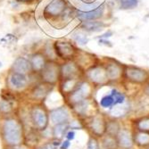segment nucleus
<instances>
[{
	"label": "nucleus",
	"instance_id": "nucleus-17",
	"mask_svg": "<svg viewBox=\"0 0 149 149\" xmlns=\"http://www.w3.org/2000/svg\"><path fill=\"white\" fill-rule=\"evenodd\" d=\"M30 62L31 64V69L34 72H41V70L46 65V61H45L44 56L39 53L32 55Z\"/></svg>",
	"mask_w": 149,
	"mask_h": 149
},
{
	"label": "nucleus",
	"instance_id": "nucleus-24",
	"mask_svg": "<svg viewBox=\"0 0 149 149\" xmlns=\"http://www.w3.org/2000/svg\"><path fill=\"white\" fill-rule=\"evenodd\" d=\"M28 141V146H36L39 143V135L37 130H31L27 136H24V141ZM23 141V143H24Z\"/></svg>",
	"mask_w": 149,
	"mask_h": 149
},
{
	"label": "nucleus",
	"instance_id": "nucleus-13",
	"mask_svg": "<svg viewBox=\"0 0 149 149\" xmlns=\"http://www.w3.org/2000/svg\"><path fill=\"white\" fill-rule=\"evenodd\" d=\"M88 79L95 83H103L108 79L106 72L101 67H94L88 72Z\"/></svg>",
	"mask_w": 149,
	"mask_h": 149
},
{
	"label": "nucleus",
	"instance_id": "nucleus-39",
	"mask_svg": "<svg viewBox=\"0 0 149 149\" xmlns=\"http://www.w3.org/2000/svg\"><path fill=\"white\" fill-rule=\"evenodd\" d=\"M80 2H82L83 4L85 5H92L94 4L95 2H97V0H79Z\"/></svg>",
	"mask_w": 149,
	"mask_h": 149
},
{
	"label": "nucleus",
	"instance_id": "nucleus-29",
	"mask_svg": "<svg viewBox=\"0 0 149 149\" xmlns=\"http://www.w3.org/2000/svg\"><path fill=\"white\" fill-rule=\"evenodd\" d=\"M100 105L103 108H112L115 105V102L112 95H106L103 97L100 100Z\"/></svg>",
	"mask_w": 149,
	"mask_h": 149
},
{
	"label": "nucleus",
	"instance_id": "nucleus-38",
	"mask_svg": "<svg viewBox=\"0 0 149 149\" xmlns=\"http://www.w3.org/2000/svg\"><path fill=\"white\" fill-rule=\"evenodd\" d=\"M112 36H113V31H107V32H105L104 34L101 35L99 38H110V37H112Z\"/></svg>",
	"mask_w": 149,
	"mask_h": 149
},
{
	"label": "nucleus",
	"instance_id": "nucleus-20",
	"mask_svg": "<svg viewBox=\"0 0 149 149\" xmlns=\"http://www.w3.org/2000/svg\"><path fill=\"white\" fill-rule=\"evenodd\" d=\"M74 112L79 116H86L89 110V102L88 99H84L80 102H78L72 105Z\"/></svg>",
	"mask_w": 149,
	"mask_h": 149
},
{
	"label": "nucleus",
	"instance_id": "nucleus-37",
	"mask_svg": "<svg viewBox=\"0 0 149 149\" xmlns=\"http://www.w3.org/2000/svg\"><path fill=\"white\" fill-rule=\"evenodd\" d=\"M99 44L101 45H104V46H107V47H112L113 45L111 44V42L109 40H107L106 38H100L99 40Z\"/></svg>",
	"mask_w": 149,
	"mask_h": 149
},
{
	"label": "nucleus",
	"instance_id": "nucleus-35",
	"mask_svg": "<svg viewBox=\"0 0 149 149\" xmlns=\"http://www.w3.org/2000/svg\"><path fill=\"white\" fill-rule=\"evenodd\" d=\"M75 137H76V132L73 130H69L68 131H67L66 135H65V139L70 140V141L74 140L75 139Z\"/></svg>",
	"mask_w": 149,
	"mask_h": 149
},
{
	"label": "nucleus",
	"instance_id": "nucleus-25",
	"mask_svg": "<svg viewBox=\"0 0 149 149\" xmlns=\"http://www.w3.org/2000/svg\"><path fill=\"white\" fill-rule=\"evenodd\" d=\"M119 8L121 10H131L139 5V0H116Z\"/></svg>",
	"mask_w": 149,
	"mask_h": 149
},
{
	"label": "nucleus",
	"instance_id": "nucleus-8",
	"mask_svg": "<svg viewBox=\"0 0 149 149\" xmlns=\"http://www.w3.org/2000/svg\"><path fill=\"white\" fill-rule=\"evenodd\" d=\"M126 78L134 83H142L147 79L148 74L145 70L138 67H129L125 71Z\"/></svg>",
	"mask_w": 149,
	"mask_h": 149
},
{
	"label": "nucleus",
	"instance_id": "nucleus-6",
	"mask_svg": "<svg viewBox=\"0 0 149 149\" xmlns=\"http://www.w3.org/2000/svg\"><path fill=\"white\" fill-rule=\"evenodd\" d=\"M54 48H55L56 56L62 59H70L73 56L75 53V48L68 42L56 41L54 44Z\"/></svg>",
	"mask_w": 149,
	"mask_h": 149
},
{
	"label": "nucleus",
	"instance_id": "nucleus-41",
	"mask_svg": "<svg viewBox=\"0 0 149 149\" xmlns=\"http://www.w3.org/2000/svg\"><path fill=\"white\" fill-rule=\"evenodd\" d=\"M34 149H47V146H38V147H35Z\"/></svg>",
	"mask_w": 149,
	"mask_h": 149
},
{
	"label": "nucleus",
	"instance_id": "nucleus-19",
	"mask_svg": "<svg viewBox=\"0 0 149 149\" xmlns=\"http://www.w3.org/2000/svg\"><path fill=\"white\" fill-rule=\"evenodd\" d=\"M104 27V22H89L86 21L83 22L80 25V28L83 31H88V32H97L100 31Z\"/></svg>",
	"mask_w": 149,
	"mask_h": 149
},
{
	"label": "nucleus",
	"instance_id": "nucleus-1",
	"mask_svg": "<svg viewBox=\"0 0 149 149\" xmlns=\"http://www.w3.org/2000/svg\"><path fill=\"white\" fill-rule=\"evenodd\" d=\"M0 139L5 147L22 146L24 141V130L22 121L13 115L1 117Z\"/></svg>",
	"mask_w": 149,
	"mask_h": 149
},
{
	"label": "nucleus",
	"instance_id": "nucleus-44",
	"mask_svg": "<svg viewBox=\"0 0 149 149\" xmlns=\"http://www.w3.org/2000/svg\"><path fill=\"white\" fill-rule=\"evenodd\" d=\"M2 66H3V63H2V62H0V68H1Z\"/></svg>",
	"mask_w": 149,
	"mask_h": 149
},
{
	"label": "nucleus",
	"instance_id": "nucleus-27",
	"mask_svg": "<svg viewBox=\"0 0 149 149\" xmlns=\"http://www.w3.org/2000/svg\"><path fill=\"white\" fill-rule=\"evenodd\" d=\"M134 141L136 144L141 146H146L149 145V134L146 132L139 131L134 137Z\"/></svg>",
	"mask_w": 149,
	"mask_h": 149
},
{
	"label": "nucleus",
	"instance_id": "nucleus-43",
	"mask_svg": "<svg viewBox=\"0 0 149 149\" xmlns=\"http://www.w3.org/2000/svg\"><path fill=\"white\" fill-rule=\"evenodd\" d=\"M16 1H18V2H26V1H29V0H16Z\"/></svg>",
	"mask_w": 149,
	"mask_h": 149
},
{
	"label": "nucleus",
	"instance_id": "nucleus-42",
	"mask_svg": "<svg viewBox=\"0 0 149 149\" xmlns=\"http://www.w3.org/2000/svg\"><path fill=\"white\" fill-rule=\"evenodd\" d=\"M146 92L149 95V84H148V86L146 87Z\"/></svg>",
	"mask_w": 149,
	"mask_h": 149
},
{
	"label": "nucleus",
	"instance_id": "nucleus-7",
	"mask_svg": "<svg viewBox=\"0 0 149 149\" xmlns=\"http://www.w3.org/2000/svg\"><path fill=\"white\" fill-rule=\"evenodd\" d=\"M89 93V87L87 83L83 82L80 83L79 85H77L74 89H72L71 91L70 94V102L72 103V104L73 105L74 104L80 102L84 99H86V97H88V95Z\"/></svg>",
	"mask_w": 149,
	"mask_h": 149
},
{
	"label": "nucleus",
	"instance_id": "nucleus-28",
	"mask_svg": "<svg viewBox=\"0 0 149 149\" xmlns=\"http://www.w3.org/2000/svg\"><path fill=\"white\" fill-rule=\"evenodd\" d=\"M128 113V105H124V106H115L113 105L111 108V115L113 117H120L123 116Z\"/></svg>",
	"mask_w": 149,
	"mask_h": 149
},
{
	"label": "nucleus",
	"instance_id": "nucleus-30",
	"mask_svg": "<svg viewBox=\"0 0 149 149\" xmlns=\"http://www.w3.org/2000/svg\"><path fill=\"white\" fill-rule=\"evenodd\" d=\"M111 95L113 96L114 102H115V105L116 104H123L126 101V97H125V95L123 93H121L116 89H113Z\"/></svg>",
	"mask_w": 149,
	"mask_h": 149
},
{
	"label": "nucleus",
	"instance_id": "nucleus-34",
	"mask_svg": "<svg viewBox=\"0 0 149 149\" xmlns=\"http://www.w3.org/2000/svg\"><path fill=\"white\" fill-rule=\"evenodd\" d=\"M17 38L13 35V34H6L5 36V38H3L1 39V42H6V43H15L17 42Z\"/></svg>",
	"mask_w": 149,
	"mask_h": 149
},
{
	"label": "nucleus",
	"instance_id": "nucleus-12",
	"mask_svg": "<svg viewBox=\"0 0 149 149\" xmlns=\"http://www.w3.org/2000/svg\"><path fill=\"white\" fill-rule=\"evenodd\" d=\"M60 73L63 80L75 79L79 75V68L75 63H65L61 67Z\"/></svg>",
	"mask_w": 149,
	"mask_h": 149
},
{
	"label": "nucleus",
	"instance_id": "nucleus-18",
	"mask_svg": "<svg viewBox=\"0 0 149 149\" xmlns=\"http://www.w3.org/2000/svg\"><path fill=\"white\" fill-rule=\"evenodd\" d=\"M70 129H69V123H62V124H56L54 125L52 129V136L54 139H63L65 135Z\"/></svg>",
	"mask_w": 149,
	"mask_h": 149
},
{
	"label": "nucleus",
	"instance_id": "nucleus-11",
	"mask_svg": "<svg viewBox=\"0 0 149 149\" xmlns=\"http://www.w3.org/2000/svg\"><path fill=\"white\" fill-rule=\"evenodd\" d=\"M104 10V6H99L94 10H89V11H86V12L79 11L77 13V17L79 18V20L82 21V22L93 21V20L100 18L103 15Z\"/></svg>",
	"mask_w": 149,
	"mask_h": 149
},
{
	"label": "nucleus",
	"instance_id": "nucleus-31",
	"mask_svg": "<svg viewBox=\"0 0 149 149\" xmlns=\"http://www.w3.org/2000/svg\"><path fill=\"white\" fill-rule=\"evenodd\" d=\"M137 127L140 131L149 132V117H145L138 120Z\"/></svg>",
	"mask_w": 149,
	"mask_h": 149
},
{
	"label": "nucleus",
	"instance_id": "nucleus-22",
	"mask_svg": "<svg viewBox=\"0 0 149 149\" xmlns=\"http://www.w3.org/2000/svg\"><path fill=\"white\" fill-rule=\"evenodd\" d=\"M120 131V124L116 120L105 121V132L107 133V135L117 137V135L119 134Z\"/></svg>",
	"mask_w": 149,
	"mask_h": 149
},
{
	"label": "nucleus",
	"instance_id": "nucleus-45",
	"mask_svg": "<svg viewBox=\"0 0 149 149\" xmlns=\"http://www.w3.org/2000/svg\"><path fill=\"white\" fill-rule=\"evenodd\" d=\"M47 149H55V148H52V147H50V148H49V147H47Z\"/></svg>",
	"mask_w": 149,
	"mask_h": 149
},
{
	"label": "nucleus",
	"instance_id": "nucleus-14",
	"mask_svg": "<svg viewBox=\"0 0 149 149\" xmlns=\"http://www.w3.org/2000/svg\"><path fill=\"white\" fill-rule=\"evenodd\" d=\"M13 72H21L23 74H26L31 70V64L30 60H28L25 57L20 56L17 57L13 63Z\"/></svg>",
	"mask_w": 149,
	"mask_h": 149
},
{
	"label": "nucleus",
	"instance_id": "nucleus-16",
	"mask_svg": "<svg viewBox=\"0 0 149 149\" xmlns=\"http://www.w3.org/2000/svg\"><path fill=\"white\" fill-rule=\"evenodd\" d=\"M117 140L119 146L125 149L130 148L133 145V139L131 135L126 130H120V131L117 135Z\"/></svg>",
	"mask_w": 149,
	"mask_h": 149
},
{
	"label": "nucleus",
	"instance_id": "nucleus-33",
	"mask_svg": "<svg viewBox=\"0 0 149 149\" xmlns=\"http://www.w3.org/2000/svg\"><path fill=\"white\" fill-rule=\"evenodd\" d=\"M87 149H100V146H99V142L98 140L93 137H90L89 139L88 140L87 143Z\"/></svg>",
	"mask_w": 149,
	"mask_h": 149
},
{
	"label": "nucleus",
	"instance_id": "nucleus-21",
	"mask_svg": "<svg viewBox=\"0 0 149 149\" xmlns=\"http://www.w3.org/2000/svg\"><path fill=\"white\" fill-rule=\"evenodd\" d=\"M13 106L15 102L6 101V100H0V115L1 117L11 115L12 112L13 111Z\"/></svg>",
	"mask_w": 149,
	"mask_h": 149
},
{
	"label": "nucleus",
	"instance_id": "nucleus-26",
	"mask_svg": "<svg viewBox=\"0 0 149 149\" xmlns=\"http://www.w3.org/2000/svg\"><path fill=\"white\" fill-rule=\"evenodd\" d=\"M105 72L107 78L109 79H117L120 75V69L116 64H109Z\"/></svg>",
	"mask_w": 149,
	"mask_h": 149
},
{
	"label": "nucleus",
	"instance_id": "nucleus-40",
	"mask_svg": "<svg viewBox=\"0 0 149 149\" xmlns=\"http://www.w3.org/2000/svg\"><path fill=\"white\" fill-rule=\"evenodd\" d=\"M6 149H28V148L25 146H15V147H6Z\"/></svg>",
	"mask_w": 149,
	"mask_h": 149
},
{
	"label": "nucleus",
	"instance_id": "nucleus-10",
	"mask_svg": "<svg viewBox=\"0 0 149 149\" xmlns=\"http://www.w3.org/2000/svg\"><path fill=\"white\" fill-rule=\"evenodd\" d=\"M9 84L13 89H22L28 84V79L23 73L13 72L9 77Z\"/></svg>",
	"mask_w": 149,
	"mask_h": 149
},
{
	"label": "nucleus",
	"instance_id": "nucleus-23",
	"mask_svg": "<svg viewBox=\"0 0 149 149\" xmlns=\"http://www.w3.org/2000/svg\"><path fill=\"white\" fill-rule=\"evenodd\" d=\"M102 146L104 149H118L119 144L116 137L106 135V136L102 139Z\"/></svg>",
	"mask_w": 149,
	"mask_h": 149
},
{
	"label": "nucleus",
	"instance_id": "nucleus-3",
	"mask_svg": "<svg viewBox=\"0 0 149 149\" xmlns=\"http://www.w3.org/2000/svg\"><path fill=\"white\" fill-rule=\"evenodd\" d=\"M49 113V120L53 125L69 123H70V112L65 105H60L51 108L48 111Z\"/></svg>",
	"mask_w": 149,
	"mask_h": 149
},
{
	"label": "nucleus",
	"instance_id": "nucleus-36",
	"mask_svg": "<svg viewBox=\"0 0 149 149\" xmlns=\"http://www.w3.org/2000/svg\"><path fill=\"white\" fill-rule=\"evenodd\" d=\"M70 146H71V141L68 139H64L61 142L59 149H69Z\"/></svg>",
	"mask_w": 149,
	"mask_h": 149
},
{
	"label": "nucleus",
	"instance_id": "nucleus-9",
	"mask_svg": "<svg viewBox=\"0 0 149 149\" xmlns=\"http://www.w3.org/2000/svg\"><path fill=\"white\" fill-rule=\"evenodd\" d=\"M88 128L93 135L101 137L105 132V121L101 116H93L88 121Z\"/></svg>",
	"mask_w": 149,
	"mask_h": 149
},
{
	"label": "nucleus",
	"instance_id": "nucleus-2",
	"mask_svg": "<svg viewBox=\"0 0 149 149\" xmlns=\"http://www.w3.org/2000/svg\"><path fill=\"white\" fill-rule=\"evenodd\" d=\"M29 116L33 129L38 131H44L47 129L49 124V113L47 106L41 104H34L29 111Z\"/></svg>",
	"mask_w": 149,
	"mask_h": 149
},
{
	"label": "nucleus",
	"instance_id": "nucleus-5",
	"mask_svg": "<svg viewBox=\"0 0 149 149\" xmlns=\"http://www.w3.org/2000/svg\"><path fill=\"white\" fill-rule=\"evenodd\" d=\"M59 72L60 71L58 70V67L56 63H46L45 67L41 70L42 80L49 85L56 83L59 77Z\"/></svg>",
	"mask_w": 149,
	"mask_h": 149
},
{
	"label": "nucleus",
	"instance_id": "nucleus-32",
	"mask_svg": "<svg viewBox=\"0 0 149 149\" xmlns=\"http://www.w3.org/2000/svg\"><path fill=\"white\" fill-rule=\"evenodd\" d=\"M73 38L78 44H79L81 46L86 45L88 42V37L85 34H82V33H75L73 35Z\"/></svg>",
	"mask_w": 149,
	"mask_h": 149
},
{
	"label": "nucleus",
	"instance_id": "nucleus-15",
	"mask_svg": "<svg viewBox=\"0 0 149 149\" xmlns=\"http://www.w3.org/2000/svg\"><path fill=\"white\" fill-rule=\"evenodd\" d=\"M49 84H38L35 86L31 91V96L35 100H43L50 93Z\"/></svg>",
	"mask_w": 149,
	"mask_h": 149
},
{
	"label": "nucleus",
	"instance_id": "nucleus-4",
	"mask_svg": "<svg viewBox=\"0 0 149 149\" xmlns=\"http://www.w3.org/2000/svg\"><path fill=\"white\" fill-rule=\"evenodd\" d=\"M66 9L67 6L64 0H51L45 6L44 15L47 18H56L62 16Z\"/></svg>",
	"mask_w": 149,
	"mask_h": 149
}]
</instances>
